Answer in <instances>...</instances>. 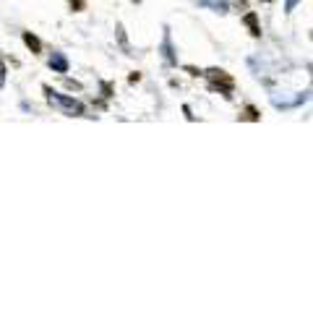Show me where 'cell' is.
<instances>
[{
	"label": "cell",
	"mask_w": 313,
	"mask_h": 313,
	"mask_svg": "<svg viewBox=\"0 0 313 313\" xmlns=\"http://www.w3.org/2000/svg\"><path fill=\"white\" fill-rule=\"evenodd\" d=\"M206 79H209V86H212V89H219V92L225 94L227 99L232 97L230 92H232L235 81H232V76H230V73L219 71V68H209V71H206Z\"/></svg>",
	"instance_id": "obj_2"
},
{
	"label": "cell",
	"mask_w": 313,
	"mask_h": 313,
	"mask_svg": "<svg viewBox=\"0 0 313 313\" xmlns=\"http://www.w3.org/2000/svg\"><path fill=\"white\" fill-rule=\"evenodd\" d=\"M21 39H24V44H27V47H29L34 55L42 53V42H39V37H34L32 32H24V34H21Z\"/></svg>",
	"instance_id": "obj_4"
},
{
	"label": "cell",
	"mask_w": 313,
	"mask_h": 313,
	"mask_svg": "<svg viewBox=\"0 0 313 313\" xmlns=\"http://www.w3.org/2000/svg\"><path fill=\"white\" fill-rule=\"evenodd\" d=\"M162 50H165V60L170 65H175V55H172V44H170V34H165V42H162Z\"/></svg>",
	"instance_id": "obj_6"
},
{
	"label": "cell",
	"mask_w": 313,
	"mask_h": 313,
	"mask_svg": "<svg viewBox=\"0 0 313 313\" xmlns=\"http://www.w3.org/2000/svg\"><path fill=\"white\" fill-rule=\"evenodd\" d=\"M42 89H44V94H47V99H50L53 105L63 107L65 115H84V105H81L79 99H71V97H65V94H58V92H53L50 86H42Z\"/></svg>",
	"instance_id": "obj_1"
},
{
	"label": "cell",
	"mask_w": 313,
	"mask_h": 313,
	"mask_svg": "<svg viewBox=\"0 0 313 313\" xmlns=\"http://www.w3.org/2000/svg\"><path fill=\"white\" fill-rule=\"evenodd\" d=\"M243 21H245V27L251 29V34H253V37H261V29H258V21H256V13H253V11H251V13H245V18H243Z\"/></svg>",
	"instance_id": "obj_5"
},
{
	"label": "cell",
	"mask_w": 313,
	"mask_h": 313,
	"mask_svg": "<svg viewBox=\"0 0 313 313\" xmlns=\"http://www.w3.org/2000/svg\"><path fill=\"white\" fill-rule=\"evenodd\" d=\"M68 6H71V11H76V13H79V11H84V8H86V0H68Z\"/></svg>",
	"instance_id": "obj_7"
},
{
	"label": "cell",
	"mask_w": 313,
	"mask_h": 313,
	"mask_svg": "<svg viewBox=\"0 0 313 313\" xmlns=\"http://www.w3.org/2000/svg\"><path fill=\"white\" fill-rule=\"evenodd\" d=\"M102 92H105V97H110V92H113V86H110V84H102Z\"/></svg>",
	"instance_id": "obj_10"
},
{
	"label": "cell",
	"mask_w": 313,
	"mask_h": 313,
	"mask_svg": "<svg viewBox=\"0 0 313 313\" xmlns=\"http://www.w3.org/2000/svg\"><path fill=\"white\" fill-rule=\"evenodd\" d=\"M245 118H248V120H258V110L256 107H245Z\"/></svg>",
	"instance_id": "obj_8"
},
{
	"label": "cell",
	"mask_w": 313,
	"mask_h": 313,
	"mask_svg": "<svg viewBox=\"0 0 313 313\" xmlns=\"http://www.w3.org/2000/svg\"><path fill=\"white\" fill-rule=\"evenodd\" d=\"M131 84H136V81H141V73H131V79H128Z\"/></svg>",
	"instance_id": "obj_11"
},
{
	"label": "cell",
	"mask_w": 313,
	"mask_h": 313,
	"mask_svg": "<svg viewBox=\"0 0 313 313\" xmlns=\"http://www.w3.org/2000/svg\"><path fill=\"white\" fill-rule=\"evenodd\" d=\"M50 68H53L55 73H68V60H65V55L53 53V58H50Z\"/></svg>",
	"instance_id": "obj_3"
},
{
	"label": "cell",
	"mask_w": 313,
	"mask_h": 313,
	"mask_svg": "<svg viewBox=\"0 0 313 313\" xmlns=\"http://www.w3.org/2000/svg\"><path fill=\"white\" fill-rule=\"evenodd\" d=\"M295 3H298V0H287V11H293V8H295Z\"/></svg>",
	"instance_id": "obj_12"
},
{
	"label": "cell",
	"mask_w": 313,
	"mask_h": 313,
	"mask_svg": "<svg viewBox=\"0 0 313 313\" xmlns=\"http://www.w3.org/2000/svg\"><path fill=\"white\" fill-rule=\"evenodd\" d=\"M6 73H8V71H6V63H3V58H0V86L6 84Z\"/></svg>",
	"instance_id": "obj_9"
}]
</instances>
